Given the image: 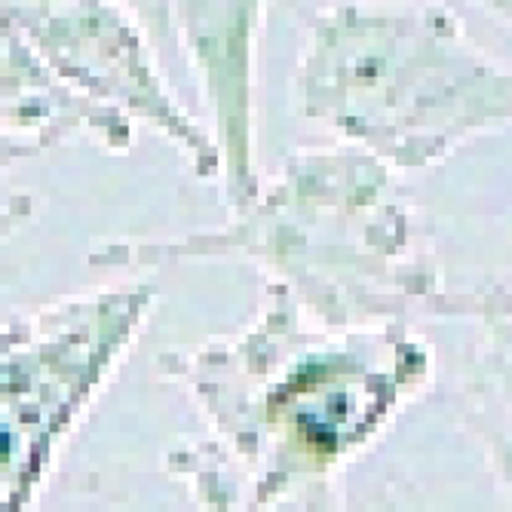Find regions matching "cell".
<instances>
[{
  "label": "cell",
  "mask_w": 512,
  "mask_h": 512,
  "mask_svg": "<svg viewBox=\"0 0 512 512\" xmlns=\"http://www.w3.org/2000/svg\"><path fill=\"white\" fill-rule=\"evenodd\" d=\"M157 368L184 381L209 433L166 457L197 503L335 509L338 479L421 393L430 356L405 322L325 325L267 283L243 332Z\"/></svg>",
  "instance_id": "1"
},
{
  "label": "cell",
  "mask_w": 512,
  "mask_h": 512,
  "mask_svg": "<svg viewBox=\"0 0 512 512\" xmlns=\"http://www.w3.org/2000/svg\"><path fill=\"white\" fill-rule=\"evenodd\" d=\"M246 258L325 325L405 322L433 301V267L393 166L359 145L298 151L273 184L221 227L175 243H114L92 267Z\"/></svg>",
  "instance_id": "2"
},
{
  "label": "cell",
  "mask_w": 512,
  "mask_h": 512,
  "mask_svg": "<svg viewBox=\"0 0 512 512\" xmlns=\"http://www.w3.org/2000/svg\"><path fill=\"white\" fill-rule=\"evenodd\" d=\"M295 108L393 169H421L512 117V74L476 50L451 10L350 0L313 16Z\"/></svg>",
  "instance_id": "3"
},
{
  "label": "cell",
  "mask_w": 512,
  "mask_h": 512,
  "mask_svg": "<svg viewBox=\"0 0 512 512\" xmlns=\"http://www.w3.org/2000/svg\"><path fill=\"white\" fill-rule=\"evenodd\" d=\"M154 304L157 286L135 283L10 313L0 359L4 509L37 503L65 439L138 341Z\"/></svg>",
  "instance_id": "4"
},
{
  "label": "cell",
  "mask_w": 512,
  "mask_h": 512,
  "mask_svg": "<svg viewBox=\"0 0 512 512\" xmlns=\"http://www.w3.org/2000/svg\"><path fill=\"white\" fill-rule=\"evenodd\" d=\"M4 19L56 74L135 123L154 126L191 169L221 178V151L169 92L154 37L117 0H0Z\"/></svg>",
  "instance_id": "5"
},
{
  "label": "cell",
  "mask_w": 512,
  "mask_h": 512,
  "mask_svg": "<svg viewBox=\"0 0 512 512\" xmlns=\"http://www.w3.org/2000/svg\"><path fill=\"white\" fill-rule=\"evenodd\" d=\"M270 0H172V25L200 86L209 132L221 151L230 209L249 206L261 178L255 166L258 53Z\"/></svg>",
  "instance_id": "6"
},
{
  "label": "cell",
  "mask_w": 512,
  "mask_h": 512,
  "mask_svg": "<svg viewBox=\"0 0 512 512\" xmlns=\"http://www.w3.org/2000/svg\"><path fill=\"white\" fill-rule=\"evenodd\" d=\"M4 40V163L13 166L86 138L108 154L135 148V120L86 96L50 68L34 46L0 25Z\"/></svg>",
  "instance_id": "7"
},
{
  "label": "cell",
  "mask_w": 512,
  "mask_h": 512,
  "mask_svg": "<svg viewBox=\"0 0 512 512\" xmlns=\"http://www.w3.org/2000/svg\"><path fill=\"white\" fill-rule=\"evenodd\" d=\"M120 7H126L138 22L145 25V31L154 37L157 46L175 37L172 25V0H117Z\"/></svg>",
  "instance_id": "8"
},
{
  "label": "cell",
  "mask_w": 512,
  "mask_h": 512,
  "mask_svg": "<svg viewBox=\"0 0 512 512\" xmlns=\"http://www.w3.org/2000/svg\"><path fill=\"white\" fill-rule=\"evenodd\" d=\"M482 7H488L494 16H500L512 28V0H479Z\"/></svg>",
  "instance_id": "9"
}]
</instances>
